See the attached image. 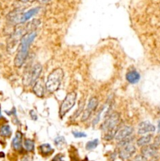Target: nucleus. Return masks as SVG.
Wrapping results in <instances>:
<instances>
[{
    "mask_svg": "<svg viewBox=\"0 0 160 161\" xmlns=\"http://www.w3.org/2000/svg\"><path fill=\"white\" fill-rule=\"evenodd\" d=\"M37 36L35 31H27L22 36L20 44L17 48V53L14 58V65L17 68H21L26 61L29 54V48Z\"/></svg>",
    "mask_w": 160,
    "mask_h": 161,
    "instance_id": "nucleus-1",
    "label": "nucleus"
},
{
    "mask_svg": "<svg viewBox=\"0 0 160 161\" xmlns=\"http://www.w3.org/2000/svg\"><path fill=\"white\" fill-rule=\"evenodd\" d=\"M64 71L61 68L54 69L48 76L46 82V90L50 94L56 92L61 87V84L64 79Z\"/></svg>",
    "mask_w": 160,
    "mask_h": 161,
    "instance_id": "nucleus-2",
    "label": "nucleus"
},
{
    "mask_svg": "<svg viewBox=\"0 0 160 161\" xmlns=\"http://www.w3.org/2000/svg\"><path fill=\"white\" fill-rule=\"evenodd\" d=\"M121 117L119 112H112L109 114L101 125V130L103 132H107L108 130H113L120 127Z\"/></svg>",
    "mask_w": 160,
    "mask_h": 161,
    "instance_id": "nucleus-3",
    "label": "nucleus"
},
{
    "mask_svg": "<svg viewBox=\"0 0 160 161\" xmlns=\"http://www.w3.org/2000/svg\"><path fill=\"white\" fill-rule=\"evenodd\" d=\"M76 99H77V94L75 92L68 93L66 95L65 98L63 100L62 103L61 104L59 109V116L60 118L62 119L65 117V116L72 109L74 105H75Z\"/></svg>",
    "mask_w": 160,
    "mask_h": 161,
    "instance_id": "nucleus-4",
    "label": "nucleus"
},
{
    "mask_svg": "<svg viewBox=\"0 0 160 161\" xmlns=\"http://www.w3.org/2000/svg\"><path fill=\"white\" fill-rule=\"evenodd\" d=\"M98 105H99V101L97 97H92L89 100L86 106V109L83 112V116L81 117L82 122H86L90 118L92 114L97 110Z\"/></svg>",
    "mask_w": 160,
    "mask_h": 161,
    "instance_id": "nucleus-5",
    "label": "nucleus"
},
{
    "mask_svg": "<svg viewBox=\"0 0 160 161\" xmlns=\"http://www.w3.org/2000/svg\"><path fill=\"white\" fill-rule=\"evenodd\" d=\"M43 71V66L40 64H36L31 68V71H29L28 74L26 76V81L28 82V85H33L39 79Z\"/></svg>",
    "mask_w": 160,
    "mask_h": 161,
    "instance_id": "nucleus-6",
    "label": "nucleus"
},
{
    "mask_svg": "<svg viewBox=\"0 0 160 161\" xmlns=\"http://www.w3.org/2000/svg\"><path fill=\"white\" fill-rule=\"evenodd\" d=\"M136 152H137V149L135 145L130 144L120 149L119 151V157L122 160H127V159H131L134 156Z\"/></svg>",
    "mask_w": 160,
    "mask_h": 161,
    "instance_id": "nucleus-7",
    "label": "nucleus"
},
{
    "mask_svg": "<svg viewBox=\"0 0 160 161\" xmlns=\"http://www.w3.org/2000/svg\"><path fill=\"white\" fill-rule=\"evenodd\" d=\"M134 129L132 126H125V127H120L116 133L115 139L117 141H122L125 138H129V137L133 136Z\"/></svg>",
    "mask_w": 160,
    "mask_h": 161,
    "instance_id": "nucleus-8",
    "label": "nucleus"
},
{
    "mask_svg": "<svg viewBox=\"0 0 160 161\" xmlns=\"http://www.w3.org/2000/svg\"><path fill=\"white\" fill-rule=\"evenodd\" d=\"M155 131V127L149 121H144L139 123L137 127V133L140 135H145Z\"/></svg>",
    "mask_w": 160,
    "mask_h": 161,
    "instance_id": "nucleus-9",
    "label": "nucleus"
},
{
    "mask_svg": "<svg viewBox=\"0 0 160 161\" xmlns=\"http://www.w3.org/2000/svg\"><path fill=\"white\" fill-rule=\"evenodd\" d=\"M22 141H23V134L20 130H17L16 132L15 137L12 140V148L15 151L21 152L23 150V143H22Z\"/></svg>",
    "mask_w": 160,
    "mask_h": 161,
    "instance_id": "nucleus-10",
    "label": "nucleus"
},
{
    "mask_svg": "<svg viewBox=\"0 0 160 161\" xmlns=\"http://www.w3.org/2000/svg\"><path fill=\"white\" fill-rule=\"evenodd\" d=\"M32 91L34 94L39 97H43L44 96L45 91H46V83H44L42 79H39L35 83L33 84Z\"/></svg>",
    "mask_w": 160,
    "mask_h": 161,
    "instance_id": "nucleus-11",
    "label": "nucleus"
},
{
    "mask_svg": "<svg viewBox=\"0 0 160 161\" xmlns=\"http://www.w3.org/2000/svg\"><path fill=\"white\" fill-rule=\"evenodd\" d=\"M158 147H157L156 145H154V144H149V145H145V146L141 147V150H140V153L143 156H144L145 157H154V156H156L157 153H158Z\"/></svg>",
    "mask_w": 160,
    "mask_h": 161,
    "instance_id": "nucleus-12",
    "label": "nucleus"
},
{
    "mask_svg": "<svg viewBox=\"0 0 160 161\" xmlns=\"http://www.w3.org/2000/svg\"><path fill=\"white\" fill-rule=\"evenodd\" d=\"M126 79L127 82L130 84H136L140 81V73L136 70H131L126 75Z\"/></svg>",
    "mask_w": 160,
    "mask_h": 161,
    "instance_id": "nucleus-13",
    "label": "nucleus"
},
{
    "mask_svg": "<svg viewBox=\"0 0 160 161\" xmlns=\"http://www.w3.org/2000/svg\"><path fill=\"white\" fill-rule=\"evenodd\" d=\"M39 7H36V8H33L29 10L28 11L23 13L21 15V17L20 24H24L26 21H28V20L32 17L33 16H35L36 13H38V12L39 11Z\"/></svg>",
    "mask_w": 160,
    "mask_h": 161,
    "instance_id": "nucleus-14",
    "label": "nucleus"
},
{
    "mask_svg": "<svg viewBox=\"0 0 160 161\" xmlns=\"http://www.w3.org/2000/svg\"><path fill=\"white\" fill-rule=\"evenodd\" d=\"M39 153H41L42 156H48L51 155L53 153V149L51 147V145L48 143H45L43 145H39Z\"/></svg>",
    "mask_w": 160,
    "mask_h": 161,
    "instance_id": "nucleus-15",
    "label": "nucleus"
},
{
    "mask_svg": "<svg viewBox=\"0 0 160 161\" xmlns=\"http://www.w3.org/2000/svg\"><path fill=\"white\" fill-rule=\"evenodd\" d=\"M152 135H143V136L140 137L139 139H137V146L139 147H144L145 146V145H149L152 141Z\"/></svg>",
    "mask_w": 160,
    "mask_h": 161,
    "instance_id": "nucleus-16",
    "label": "nucleus"
},
{
    "mask_svg": "<svg viewBox=\"0 0 160 161\" xmlns=\"http://www.w3.org/2000/svg\"><path fill=\"white\" fill-rule=\"evenodd\" d=\"M12 135L11 127L9 124H3L0 127V136L2 138H10Z\"/></svg>",
    "mask_w": 160,
    "mask_h": 161,
    "instance_id": "nucleus-17",
    "label": "nucleus"
},
{
    "mask_svg": "<svg viewBox=\"0 0 160 161\" xmlns=\"http://www.w3.org/2000/svg\"><path fill=\"white\" fill-rule=\"evenodd\" d=\"M24 147L27 152L31 153L35 150V141L30 138H26L24 141Z\"/></svg>",
    "mask_w": 160,
    "mask_h": 161,
    "instance_id": "nucleus-18",
    "label": "nucleus"
},
{
    "mask_svg": "<svg viewBox=\"0 0 160 161\" xmlns=\"http://www.w3.org/2000/svg\"><path fill=\"white\" fill-rule=\"evenodd\" d=\"M134 140V136H130L129 138H125V139L122 140V141H117V146L119 148H122V147L126 146L127 145H130V144H132L133 141Z\"/></svg>",
    "mask_w": 160,
    "mask_h": 161,
    "instance_id": "nucleus-19",
    "label": "nucleus"
},
{
    "mask_svg": "<svg viewBox=\"0 0 160 161\" xmlns=\"http://www.w3.org/2000/svg\"><path fill=\"white\" fill-rule=\"evenodd\" d=\"M98 145H99V140L98 138H96V139L89 141L86 143V149L88 150V151H91L93 149H95L98 146Z\"/></svg>",
    "mask_w": 160,
    "mask_h": 161,
    "instance_id": "nucleus-20",
    "label": "nucleus"
},
{
    "mask_svg": "<svg viewBox=\"0 0 160 161\" xmlns=\"http://www.w3.org/2000/svg\"><path fill=\"white\" fill-rule=\"evenodd\" d=\"M65 144H66V141L63 136H58L54 139V145L57 147H63V145H65Z\"/></svg>",
    "mask_w": 160,
    "mask_h": 161,
    "instance_id": "nucleus-21",
    "label": "nucleus"
},
{
    "mask_svg": "<svg viewBox=\"0 0 160 161\" xmlns=\"http://www.w3.org/2000/svg\"><path fill=\"white\" fill-rule=\"evenodd\" d=\"M83 108H84V102H79V107H78L77 110L75 111V112L74 115H73V118H74V120H75L77 117H79V116H80V114L83 112Z\"/></svg>",
    "mask_w": 160,
    "mask_h": 161,
    "instance_id": "nucleus-22",
    "label": "nucleus"
},
{
    "mask_svg": "<svg viewBox=\"0 0 160 161\" xmlns=\"http://www.w3.org/2000/svg\"><path fill=\"white\" fill-rule=\"evenodd\" d=\"M130 161H148V158L145 157L144 156H143L142 154H138L133 156V157L131 158Z\"/></svg>",
    "mask_w": 160,
    "mask_h": 161,
    "instance_id": "nucleus-23",
    "label": "nucleus"
},
{
    "mask_svg": "<svg viewBox=\"0 0 160 161\" xmlns=\"http://www.w3.org/2000/svg\"><path fill=\"white\" fill-rule=\"evenodd\" d=\"M71 133H72L73 136L75 138H81L86 137V134L83 131H75H75H72Z\"/></svg>",
    "mask_w": 160,
    "mask_h": 161,
    "instance_id": "nucleus-24",
    "label": "nucleus"
},
{
    "mask_svg": "<svg viewBox=\"0 0 160 161\" xmlns=\"http://www.w3.org/2000/svg\"><path fill=\"white\" fill-rule=\"evenodd\" d=\"M51 161H65V159H64V155L61 154V153H58L56 156H53Z\"/></svg>",
    "mask_w": 160,
    "mask_h": 161,
    "instance_id": "nucleus-25",
    "label": "nucleus"
},
{
    "mask_svg": "<svg viewBox=\"0 0 160 161\" xmlns=\"http://www.w3.org/2000/svg\"><path fill=\"white\" fill-rule=\"evenodd\" d=\"M29 115H30V117H31V120H35H35H38V116H37L35 111L33 110V109H32V110H30Z\"/></svg>",
    "mask_w": 160,
    "mask_h": 161,
    "instance_id": "nucleus-26",
    "label": "nucleus"
},
{
    "mask_svg": "<svg viewBox=\"0 0 160 161\" xmlns=\"http://www.w3.org/2000/svg\"><path fill=\"white\" fill-rule=\"evenodd\" d=\"M154 145H156L157 147H158L160 145V134L155 138V141H154Z\"/></svg>",
    "mask_w": 160,
    "mask_h": 161,
    "instance_id": "nucleus-27",
    "label": "nucleus"
},
{
    "mask_svg": "<svg viewBox=\"0 0 160 161\" xmlns=\"http://www.w3.org/2000/svg\"><path fill=\"white\" fill-rule=\"evenodd\" d=\"M5 112L9 116L13 115L16 116V109H15V108H13V109H12L11 111H5Z\"/></svg>",
    "mask_w": 160,
    "mask_h": 161,
    "instance_id": "nucleus-28",
    "label": "nucleus"
},
{
    "mask_svg": "<svg viewBox=\"0 0 160 161\" xmlns=\"http://www.w3.org/2000/svg\"><path fill=\"white\" fill-rule=\"evenodd\" d=\"M21 2H23V3H28V2H33L34 0H20Z\"/></svg>",
    "mask_w": 160,
    "mask_h": 161,
    "instance_id": "nucleus-29",
    "label": "nucleus"
},
{
    "mask_svg": "<svg viewBox=\"0 0 160 161\" xmlns=\"http://www.w3.org/2000/svg\"><path fill=\"white\" fill-rule=\"evenodd\" d=\"M51 0H42V2H43V3H48V2H50Z\"/></svg>",
    "mask_w": 160,
    "mask_h": 161,
    "instance_id": "nucleus-30",
    "label": "nucleus"
},
{
    "mask_svg": "<svg viewBox=\"0 0 160 161\" xmlns=\"http://www.w3.org/2000/svg\"><path fill=\"white\" fill-rule=\"evenodd\" d=\"M158 131L160 132V120L158 121Z\"/></svg>",
    "mask_w": 160,
    "mask_h": 161,
    "instance_id": "nucleus-31",
    "label": "nucleus"
},
{
    "mask_svg": "<svg viewBox=\"0 0 160 161\" xmlns=\"http://www.w3.org/2000/svg\"><path fill=\"white\" fill-rule=\"evenodd\" d=\"M2 119H4V118L2 115V112H1V107H0V120H2Z\"/></svg>",
    "mask_w": 160,
    "mask_h": 161,
    "instance_id": "nucleus-32",
    "label": "nucleus"
},
{
    "mask_svg": "<svg viewBox=\"0 0 160 161\" xmlns=\"http://www.w3.org/2000/svg\"><path fill=\"white\" fill-rule=\"evenodd\" d=\"M5 156V154L3 153H0V157H4Z\"/></svg>",
    "mask_w": 160,
    "mask_h": 161,
    "instance_id": "nucleus-33",
    "label": "nucleus"
}]
</instances>
